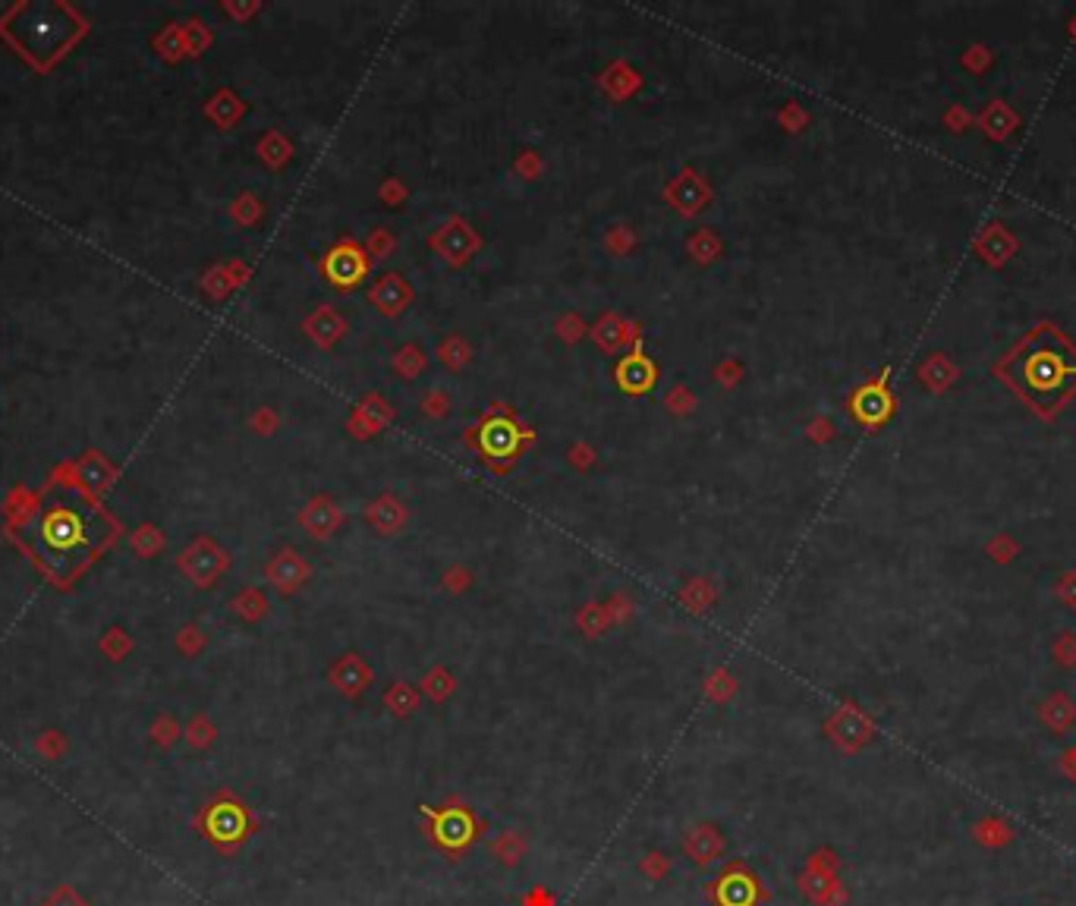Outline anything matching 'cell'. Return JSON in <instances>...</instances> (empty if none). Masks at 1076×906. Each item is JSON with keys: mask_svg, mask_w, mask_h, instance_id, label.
<instances>
[{"mask_svg": "<svg viewBox=\"0 0 1076 906\" xmlns=\"http://www.w3.org/2000/svg\"><path fill=\"white\" fill-rule=\"evenodd\" d=\"M117 526L89 494L70 482H51L13 526L19 548L54 582H73L114 542Z\"/></svg>", "mask_w": 1076, "mask_h": 906, "instance_id": "6da1fadb", "label": "cell"}, {"mask_svg": "<svg viewBox=\"0 0 1076 906\" xmlns=\"http://www.w3.org/2000/svg\"><path fill=\"white\" fill-rule=\"evenodd\" d=\"M1001 375L1032 406L1051 413L1076 391V350L1054 328H1039L1001 365Z\"/></svg>", "mask_w": 1076, "mask_h": 906, "instance_id": "7a4b0ae2", "label": "cell"}, {"mask_svg": "<svg viewBox=\"0 0 1076 906\" xmlns=\"http://www.w3.org/2000/svg\"><path fill=\"white\" fill-rule=\"evenodd\" d=\"M488 822L469 806V800L450 793L438 806H422V834L438 856L447 862L466 859L485 837Z\"/></svg>", "mask_w": 1076, "mask_h": 906, "instance_id": "3957f363", "label": "cell"}, {"mask_svg": "<svg viewBox=\"0 0 1076 906\" xmlns=\"http://www.w3.org/2000/svg\"><path fill=\"white\" fill-rule=\"evenodd\" d=\"M199 828H202V834H205L218 850L233 853V850H240L246 840L255 834L258 822H255L252 809L240 800V796L218 793V796H214V800L202 809Z\"/></svg>", "mask_w": 1076, "mask_h": 906, "instance_id": "277c9868", "label": "cell"}, {"mask_svg": "<svg viewBox=\"0 0 1076 906\" xmlns=\"http://www.w3.org/2000/svg\"><path fill=\"white\" fill-rule=\"evenodd\" d=\"M705 897L712 906H762L768 900V888L746 859H730L708 881Z\"/></svg>", "mask_w": 1076, "mask_h": 906, "instance_id": "5b68a950", "label": "cell"}, {"mask_svg": "<svg viewBox=\"0 0 1076 906\" xmlns=\"http://www.w3.org/2000/svg\"><path fill=\"white\" fill-rule=\"evenodd\" d=\"M727 850V837L715 822H696L683 834V856L696 869H712Z\"/></svg>", "mask_w": 1076, "mask_h": 906, "instance_id": "8992f818", "label": "cell"}, {"mask_svg": "<svg viewBox=\"0 0 1076 906\" xmlns=\"http://www.w3.org/2000/svg\"><path fill=\"white\" fill-rule=\"evenodd\" d=\"M365 271H369V262H365V255L356 243H340L328 252L325 258V274L331 284L337 287H356L359 280L365 277Z\"/></svg>", "mask_w": 1076, "mask_h": 906, "instance_id": "52a82bcc", "label": "cell"}, {"mask_svg": "<svg viewBox=\"0 0 1076 906\" xmlns=\"http://www.w3.org/2000/svg\"><path fill=\"white\" fill-rule=\"evenodd\" d=\"M331 686L337 689V693H343V696H347V699H356V696H362L365 693V689H369L372 686V667H369V661H365L362 655H356V652H347V655H343L334 667H331Z\"/></svg>", "mask_w": 1076, "mask_h": 906, "instance_id": "ba28073f", "label": "cell"}, {"mask_svg": "<svg viewBox=\"0 0 1076 906\" xmlns=\"http://www.w3.org/2000/svg\"><path fill=\"white\" fill-rule=\"evenodd\" d=\"M850 409L863 425H878L881 419H888V413H891V397H888V391L881 384H869V387H863V391H856Z\"/></svg>", "mask_w": 1076, "mask_h": 906, "instance_id": "9c48e42d", "label": "cell"}, {"mask_svg": "<svg viewBox=\"0 0 1076 906\" xmlns=\"http://www.w3.org/2000/svg\"><path fill=\"white\" fill-rule=\"evenodd\" d=\"M488 850H491L494 862H501L504 869H516L529 853V837L523 828H507L491 840Z\"/></svg>", "mask_w": 1076, "mask_h": 906, "instance_id": "30bf717a", "label": "cell"}, {"mask_svg": "<svg viewBox=\"0 0 1076 906\" xmlns=\"http://www.w3.org/2000/svg\"><path fill=\"white\" fill-rule=\"evenodd\" d=\"M268 576H271V582H274V586L281 589L284 595H293V592L309 579V567L296 557V551H284V554L268 567Z\"/></svg>", "mask_w": 1076, "mask_h": 906, "instance_id": "8fae6325", "label": "cell"}, {"mask_svg": "<svg viewBox=\"0 0 1076 906\" xmlns=\"http://www.w3.org/2000/svg\"><path fill=\"white\" fill-rule=\"evenodd\" d=\"M410 299H413V293H410V287L403 284L400 274H384L378 284H375V290H372V302H375V306H378L384 315L403 312Z\"/></svg>", "mask_w": 1076, "mask_h": 906, "instance_id": "7c38bea8", "label": "cell"}, {"mask_svg": "<svg viewBox=\"0 0 1076 906\" xmlns=\"http://www.w3.org/2000/svg\"><path fill=\"white\" fill-rule=\"evenodd\" d=\"M617 381H620L623 391H630V394H642V391H649V387H652V381H655V369L649 365V359H642V356H630V359H623V362H620V369H617Z\"/></svg>", "mask_w": 1076, "mask_h": 906, "instance_id": "4fadbf2b", "label": "cell"}, {"mask_svg": "<svg viewBox=\"0 0 1076 906\" xmlns=\"http://www.w3.org/2000/svg\"><path fill=\"white\" fill-rule=\"evenodd\" d=\"M482 444L491 457H507L516 450V428L510 422H488L482 428Z\"/></svg>", "mask_w": 1076, "mask_h": 906, "instance_id": "5bb4252c", "label": "cell"}, {"mask_svg": "<svg viewBox=\"0 0 1076 906\" xmlns=\"http://www.w3.org/2000/svg\"><path fill=\"white\" fill-rule=\"evenodd\" d=\"M384 705H387V711H391L394 718H410V715H416V711H419V693L410 683L397 680L384 693Z\"/></svg>", "mask_w": 1076, "mask_h": 906, "instance_id": "9a60e30c", "label": "cell"}, {"mask_svg": "<svg viewBox=\"0 0 1076 906\" xmlns=\"http://www.w3.org/2000/svg\"><path fill=\"white\" fill-rule=\"evenodd\" d=\"M303 520H306V526H309V532L312 535H318V538H328L337 526H340V510L334 507V504H312L309 510H306V516H303Z\"/></svg>", "mask_w": 1076, "mask_h": 906, "instance_id": "2e32d148", "label": "cell"}, {"mask_svg": "<svg viewBox=\"0 0 1076 906\" xmlns=\"http://www.w3.org/2000/svg\"><path fill=\"white\" fill-rule=\"evenodd\" d=\"M422 689H425L428 699H432V702H444V699L454 696L457 680L450 677V674L444 671V667H432V671H428V674H425V680H422Z\"/></svg>", "mask_w": 1076, "mask_h": 906, "instance_id": "e0dca14e", "label": "cell"}, {"mask_svg": "<svg viewBox=\"0 0 1076 906\" xmlns=\"http://www.w3.org/2000/svg\"><path fill=\"white\" fill-rule=\"evenodd\" d=\"M639 872H642L645 878H649V881H661L667 872H671V856L652 850L649 856H642V862H639Z\"/></svg>", "mask_w": 1076, "mask_h": 906, "instance_id": "ac0fdd59", "label": "cell"}, {"mask_svg": "<svg viewBox=\"0 0 1076 906\" xmlns=\"http://www.w3.org/2000/svg\"><path fill=\"white\" fill-rule=\"evenodd\" d=\"M734 680H730V674L727 671H718V674H712V677H708V699H715V702H727L730 696H734Z\"/></svg>", "mask_w": 1076, "mask_h": 906, "instance_id": "d6986e66", "label": "cell"}, {"mask_svg": "<svg viewBox=\"0 0 1076 906\" xmlns=\"http://www.w3.org/2000/svg\"><path fill=\"white\" fill-rule=\"evenodd\" d=\"M520 906H557V897L545 888V884H535L520 897Z\"/></svg>", "mask_w": 1076, "mask_h": 906, "instance_id": "ffe728a7", "label": "cell"}]
</instances>
